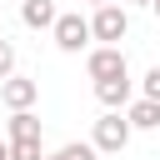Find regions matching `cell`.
Segmentation results:
<instances>
[{
    "mask_svg": "<svg viewBox=\"0 0 160 160\" xmlns=\"http://www.w3.org/2000/svg\"><path fill=\"white\" fill-rule=\"evenodd\" d=\"M5 145H10V160H45L40 140H5Z\"/></svg>",
    "mask_w": 160,
    "mask_h": 160,
    "instance_id": "11",
    "label": "cell"
},
{
    "mask_svg": "<svg viewBox=\"0 0 160 160\" xmlns=\"http://www.w3.org/2000/svg\"><path fill=\"white\" fill-rule=\"evenodd\" d=\"M5 75H15V45L0 35V80H5Z\"/></svg>",
    "mask_w": 160,
    "mask_h": 160,
    "instance_id": "13",
    "label": "cell"
},
{
    "mask_svg": "<svg viewBox=\"0 0 160 160\" xmlns=\"http://www.w3.org/2000/svg\"><path fill=\"white\" fill-rule=\"evenodd\" d=\"M90 5H105V0H90Z\"/></svg>",
    "mask_w": 160,
    "mask_h": 160,
    "instance_id": "15",
    "label": "cell"
},
{
    "mask_svg": "<svg viewBox=\"0 0 160 160\" xmlns=\"http://www.w3.org/2000/svg\"><path fill=\"white\" fill-rule=\"evenodd\" d=\"M130 5H155V0H130Z\"/></svg>",
    "mask_w": 160,
    "mask_h": 160,
    "instance_id": "14",
    "label": "cell"
},
{
    "mask_svg": "<svg viewBox=\"0 0 160 160\" xmlns=\"http://www.w3.org/2000/svg\"><path fill=\"white\" fill-rule=\"evenodd\" d=\"M85 70H90V80H110V75H125V70H130V60H125V50H120V45H100V50H90V55H85Z\"/></svg>",
    "mask_w": 160,
    "mask_h": 160,
    "instance_id": "4",
    "label": "cell"
},
{
    "mask_svg": "<svg viewBox=\"0 0 160 160\" xmlns=\"http://www.w3.org/2000/svg\"><path fill=\"white\" fill-rule=\"evenodd\" d=\"M5 135H10V140H40V115H35V110H10Z\"/></svg>",
    "mask_w": 160,
    "mask_h": 160,
    "instance_id": "7",
    "label": "cell"
},
{
    "mask_svg": "<svg viewBox=\"0 0 160 160\" xmlns=\"http://www.w3.org/2000/svg\"><path fill=\"white\" fill-rule=\"evenodd\" d=\"M55 15H60V10H55V0H25V5H20V20H25L30 30H50V25H55Z\"/></svg>",
    "mask_w": 160,
    "mask_h": 160,
    "instance_id": "8",
    "label": "cell"
},
{
    "mask_svg": "<svg viewBox=\"0 0 160 160\" xmlns=\"http://www.w3.org/2000/svg\"><path fill=\"white\" fill-rule=\"evenodd\" d=\"M50 35H55V45H60L65 55H80V50L90 45V20H85V15H55Z\"/></svg>",
    "mask_w": 160,
    "mask_h": 160,
    "instance_id": "3",
    "label": "cell"
},
{
    "mask_svg": "<svg viewBox=\"0 0 160 160\" xmlns=\"http://www.w3.org/2000/svg\"><path fill=\"white\" fill-rule=\"evenodd\" d=\"M140 100H160V70H145V80H140Z\"/></svg>",
    "mask_w": 160,
    "mask_h": 160,
    "instance_id": "12",
    "label": "cell"
},
{
    "mask_svg": "<svg viewBox=\"0 0 160 160\" xmlns=\"http://www.w3.org/2000/svg\"><path fill=\"white\" fill-rule=\"evenodd\" d=\"M90 145H95V155H120V150L130 145V125H125V115H120V110H105V115L95 120Z\"/></svg>",
    "mask_w": 160,
    "mask_h": 160,
    "instance_id": "2",
    "label": "cell"
},
{
    "mask_svg": "<svg viewBox=\"0 0 160 160\" xmlns=\"http://www.w3.org/2000/svg\"><path fill=\"white\" fill-rule=\"evenodd\" d=\"M95 100L105 110H125L130 105V70L125 75H110V80H95Z\"/></svg>",
    "mask_w": 160,
    "mask_h": 160,
    "instance_id": "6",
    "label": "cell"
},
{
    "mask_svg": "<svg viewBox=\"0 0 160 160\" xmlns=\"http://www.w3.org/2000/svg\"><path fill=\"white\" fill-rule=\"evenodd\" d=\"M125 125H130V130H155V125H160V100H135V105L125 110Z\"/></svg>",
    "mask_w": 160,
    "mask_h": 160,
    "instance_id": "9",
    "label": "cell"
},
{
    "mask_svg": "<svg viewBox=\"0 0 160 160\" xmlns=\"http://www.w3.org/2000/svg\"><path fill=\"white\" fill-rule=\"evenodd\" d=\"M125 35H130V15H125V5H115V0L95 5V15H90V40H100V45H120Z\"/></svg>",
    "mask_w": 160,
    "mask_h": 160,
    "instance_id": "1",
    "label": "cell"
},
{
    "mask_svg": "<svg viewBox=\"0 0 160 160\" xmlns=\"http://www.w3.org/2000/svg\"><path fill=\"white\" fill-rule=\"evenodd\" d=\"M0 100H5V110H30V105L40 100V80H30V75H5V80H0Z\"/></svg>",
    "mask_w": 160,
    "mask_h": 160,
    "instance_id": "5",
    "label": "cell"
},
{
    "mask_svg": "<svg viewBox=\"0 0 160 160\" xmlns=\"http://www.w3.org/2000/svg\"><path fill=\"white\" fill-rule=\"evenodd\" d=\"M45 160H95V145L70 140V145H60V150H55V155H45Z\"/></svg>",
    "mask_w": 160,
    "mask_h": 160,
    "instance_id": "10",
    "label": "cell"
}]
</instances>
